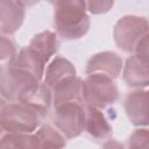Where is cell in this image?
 Here are the masks:
<instances>
[{"label":"cell","instance_id":"6da1fadb","mask_svg":"<svg viewBox=\"0 0 149 149\" xmlns=\"http://www.w3.org/2000/svg\"><path fill=\"white\" fill-rule=\"evenodd\" d=\"M55 27L65 40H77L90 29V17L85 0H57L55 3Z\"/></svg>","mask_w":149,"mask_h":149},{"label":"cell","instance_id":"7a4b0ae2","mask_svg":"<svg viewBox=\"0 0 149 149\" xmlns=\"http://www.w3.org/2000/svg\"><path fill=\"white\" fill-rule=\"evenodd\" d=\"M119 98L114 79L104 74H87L81 80V99L85 105L99 109L112 106Z\"/></svg>","mask_w":149,"mask_h":149},{"label":"cell","instance_id":"3957f363","mask_svg":"<svg viewBox=\"0 0 149 149\" xmlns=\"http://www.w3.org/2000/svg\"><path fill=\"white\" fill-rule=\"evenodd\" d=\"M85 118L86 105L83 99H76L55 105L52 122L66 139H73L85 130Z\"/></svg>","mask_w":149,"mask_h":149},{"label":"cell","instance_id":"277c9868","mask_svg":"<svg viewBox=\"0 0 149 149\" xmlns=\"http://www.w3.org/2000/svg\"><path fill=\"white\" fill-rule=\"evenodd\" d=\"M41 115L30 107L9 101L0 111V126L7 133H34L41 125Z\"/></svg>","mask_w":149,"mask_h":149},{"label":"cell","instance_id":"5b68a950","mask_svg":"<svg viewBox=\"0 0 149 149\" xmlns=\"http://www.w3.org/2000/svg\"><path fill=\"white\" fill-rule=\"evenodd\" d=\"M148 34V21L146 17L126 15L118 20L113 29L114 42L125 52H134L140 40Z\"/></svg>","mask_w":149,"mask_h":149},{"label":"cell","instance_id":"8992f818","mask_svg":"<svg viewBox=\"0 0 149 149\" xmlns=\"http://www.w3.org/2000/svg\"><path fill=\"white\" fill-rule=\"evenodd\" d=\"M37 80L38 79L28 71L8 65L7 69L0 73V93L6 101H16L20 93Z\"/></svg>","mask_w":149,"mask_h":149},{"label":"cell","instance_id":"52a82bcc","mask_svg":"<svg viewBox=\"0 0 149 149\" xmlns=\"http://www.w3.org/2000/svg\"><path fill=\"white\" fill-rule=\"evenodd\" d=\"M16 101L36 111L41 116H44L49 113L52 104V91L44 83L37 80L26 87Z\"/></svg>","mask_w":149,"mask_h":149},{"label":"cell","instance_id":"ba28073f","mask_svg":"<svg viewBox=\"0 0 149 149\" xmlns=\"http://www.w3.org/2000/svg\"><path fill=\"white\" fill-rule=\"evenodd\" d=\"M122 59L113 51H101L93 55L86 64V74H104L112 79L119 78L122 71Z\"/></svg>","mask_w":149,"mask_h":149},{"label":"cell","instance_id":"9c48e42d","mask_svg":"<svg viewBox=\"0 0 149 149\" xmlns=\"http://www.w3.org/2000/svg\"><path fill=\"white\" fill-rule=\"evenodd\" d=\"M125 111L129 121L134 126L147 127L149 121L148 112V92L137 88L128 93L125 98Z\"/></svg>","mask_w":149,"mask_h":149},{"label":"cell","instance_id":"30bf717a","mask_svg":"<svg viewBox=\"0 0 149 149\" xmlns=\"http://www.w3.org/2000/svg\"><path fill=\"white\" fill-rule=\"evenodd\" d=\"M24 7L16 0H0V34L13 35L24 20Z\"/></svg>","mask_w":149,"mask_h":149},{"label":"cell","instance_id":"8fae6325","mask_svg":"<svg viewBox=\"0 0 149 149\" xmlns=\"http://www.w3.org/2000/svg\"><path fill=\"white\" fill-rule=\"evenodd\" d=\"M85 130L98 141H108L113 135V128L106 119L102 109L86 105Z\"/></svg>","mask_w":149,"mask_h":149},{"label":"cell","instance_id":"7c38bea8","mask_svg":"<svg viewBox=\"0 0 149 149\" xmlns=\"http://www.w3.org/2000/svg\"><path fill=\"white\" fill-rule=\"evenodd\" d=\"M123 69V80L130 87H147L149 84L148 61L142 59L137 55H132L127 58Z\"/></svg>","mask_w":149,"mask_h":149},{"label":"cell","instance_id":"4fadbf2b","mask_svg":"<svg viewBox=\"0 0 149 149\" xmlns=\"http://www.w3.org/2000/svg\"><path fill=\"white\" fill-rule=\"evenodd\" d=\"M77 76V71L76 68L73 66V64L61 56H56L47 66V70H44V84L47 86H49L51 90L58 85L59 83Z\"/></svg>","mask_w":149,"mask_h":149},{"label":"cell","instance_id":"5bb4252c","mask_svg":"<svg viewBox=\"0 0 149 149\" xmlns=\"http://www.w3.org/2000/svg\"><path fill=\"white\" fill-rule=\"evenodd\" d=\"M28 47L47 64L51 59V57H54V55L58 51L59 42L56 33L50 30H43L31 38Z\"/></svg>","mask_w":149,"mask_h":149},{"label":"cell","instance_id":"9a60e30c","mask_svg":"<svg viewBox=\"0 0 149 149\" xmlns=\"http://www.w3.org/2000/svg\"><path fill=\"white\" fill-rule=\"evenodd\" d=\"M9 65L22 69L24 71H28L38 80H41L43 78L44 70H45V63L29 47L22 48L16 54L15 58L13 59V62Z\"/></svg>","mask_w":149,"mask_h":149},{"label":"cell","instance_id":"2e32d148","mask_svg":"<svg viewBox=\"0 0 149 149\" xmlns=\"http://www.w3.org/2000/svg\"><path fill=\"white\" fill-rule=\"evenodd\" d=\"M81 80L80 77L74 76L56 85L51 90L54 106L61 102L81 99Z\"/></svg>","mask_w":149,"mask_h":149},{"label":"cell","instance_id":"e0dca14e","mask_svg":"<svg viewBox=\"0 0 149 149\" xmlns=\"http://www.w3.org/2000/svg\"><path fill=\"white\" fill-rule=\"evenodd\" d=\"M34 135L38 148H63L66 146V137L51 125H40Z\"/></svg>","mask_w":149,"mask_h":149},{"label":"cell","instance_id":"ac0fdd59","mask_svg":"<svg viewBox=\"0 0 149 149\" xmlns=\"http://www.w3.org/2000/svg\"><path fill=\"white\" fill-rule=\"evenodd\" d=\"M0 148H38V143L34 133H7L0 143Z\"/></svg>","mask_w":149,"mask_h":149},{"label":"cell","instance_id":"d6986e66","mask_svg":"<svg viewBox=\"0 0 149 149\" xmlns=\"http://www.w3.org/2000/svg\"><path fill=\"white\" fill-rule=\"evenodd\" d=\"M17 51L15 43L6 35L0 34V66L9 65L15 58Z\"/></svg>","mask_w":149,"mask_h":149},{"label":"cell","instance_id":"ffe728a7","mask_svg":"<svg viewBox=\"0 0 149 149\" xmlns=\"http://www.w3.org/2000/svg\"><path fill=\"white\" fill-rule=\"evenodd\" d=\"M149 134L147 128H139L133 132V134L128 139L129 148H148L149 146Z\"/></svg>","mask_w":149,"mask_h":149},{"label":"cell","instance_id":"44dd1931","mask_svg":"<svg viewBox=\"0 0 149 149\" xmlns=\"http://www.w3.org/2000/svg\"><path fill=\"white\" fill-rule=\"evenodd\" d=\"M86 9L91 14L99 15L107 13L114 5V0H85Z\"/></svg>","mask_w":149,"mask_h":149},{"label":"cell","instance_id":"7402d4cb","mask_svg":"<svg viewBox=\"0 0 149 149\" xmlns=\"http://www.w3.org/2000/svg\"><path fill=\"white\" fill-rule=\"evenodd\" d=\"M40 0H16V2H19L21 6L23 7H30V6H34Z\"/></svg>","mask_w":149,"mask_h":149},{"label":"cell","instance_id":"603a6c76","mask_svg":"<svg viewBox=\"0 0 149 149\" xmlns=\"http://www.w3.org/2000/svg\"><path fill=\"white\" fill-rule=\"evenodd\" d=\"M6 134H7V132L0 126V143H1V141H2V139H3V136H5Z\"/></svg>","mask_w":149,"mask_h":149},{"label":"cell","instance_id":"cb8c5ba5","mask_svg":"<svg viewBox=\"0 0 149 149\" xmlns=\"http://www.w3.org/2000/svg\"><path fill=\"white\" fill-rule=\"evenodd\" d=\"M5 104H6V99L1 95V93H0V111H1V108L5 106Z\"/></svg>","mask_w":149,"mask_h":149},{"label":"cell","instance_id":"d4e9b609","mask_svg":"<svg viewBox=\"0 0 149 149\" xmlns=\"http://www.w3.org/2000/svg\"><path fill=\"white\" fill-rule=\"evenodd\" d=\"M48 1H49V2H50V3H55V2H56V1H57V0H48Z\"/></svg>","mask_w":149,"mask_h":149},{"label":"cell","instance_id":"484cf974","mask_svg":"<svg viewBox=\"0 0 149 149\" xmlns=\"http://www.w3.org/2000/svg\"><path fill=\"white\" fill-rule=\"evenodd\" d=\"M0 73H1V66H0Z\"/></svg>","mask_w":149,"mask_h":149}]
</instances>
